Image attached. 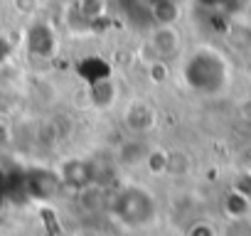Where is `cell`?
Instances as JSON below:
<instances>
[{
    "label": "cell",
    "mask_w": 251,
    "mask_h": 236,
    "mask_svg": "<svg viewBox=\"0 0 251 236\" xmlns=\"http://www.w3.org/2000/svg\"><path fill=\"white\" fill-rule=\"evenodd\" d=\"M217 236H251V214L231 216L217 229Z\"/></svg>",
    "instance_id": "cell-7"
},
{
    "label": "cell",
    "mask_w": 251,
    "mask_h": 236,
    "mask_svg": "<svg viewBox=\"0 0 251 236\" xmlns=\"http://www.w3.org/2000/svg\"><path fill=\"white\" fill-rule=\"evenodd\" d=\"M54 175L62 187H69L76 192H86L96 187V165L86 158H64L54 167Z\"/></svg>",
    "instance_id": "cell-3"
},
{
    "label": "cell",
    "mask_w": 251,
    "mask_h": 236,
    "mask_svg": "<svg viewBox=\"0 0 251 236\" xmlns=\"http://www.w3.org/2000/svg\"><path fill=\"white\" fill-rule=\"evenodd\" d=\"M123 123L136 138H143L158 126V111L146 98H131L123 108Z\"/></svg>",
    "instance_id": "cell-4"
},
{
    "label": "cell",
    "mask_w": 251,
    "mask_h": 236,
    "mask_svg": "<svg viewBox=\"0 0 251 236\" xmlns=\"http://www.w3.org/2000/svg\"><path fill=\"white\" fill-rule=\"evenodd\" d=\"M52 45H54V40H52L47 25H35V30H32V40H30L32 52H37L40 57H47V54L52 52Z\"/></svg>",
    "instance_id": "cell-8"
},
{
    "label": "cell",
    "mask_w": 251,
    "mask_h": 236,
    "mask_svg": "<svg viewBox=\"0 0 251 236\" xmlns=\"http://www.w3.org/2000/svg\"><path fill=\"white\" fill-rule=\"evenodd\" d=\"M187 236H217V229L209 221H195V224H190Z\"/></svg>",
    "instance_id": "cell-10"
},
{
    "label": "cell",
    "mask_w": 251,
    "mask_h": 236,
    "mask_svg": "<svg viewBox=\"0 0 251 236\" xmlns=\"http://www.w3.org/2000/svg\"><path fill=\"white\" fill-rule=\"evenodd\" d=\"M74 236H101V234L94 231V229H84V231H79V234H74Z\"/></svg>",
    "instance_id": "cell-12"
},
{
    "label": "cell",
    "mask_w": 251,
    "mask_h": 236,
    "mask_svg": "<svg viewBox=\"0 0 251 236\" xmlns=\"http://www.w3.org/2000/svg\"><path fill=\"white\" fill-rule=\"evenodd\" d=\"M151 45H153L155 54L165 59V57L177 54V49H180V35H177L170 25H160V27L153 30V40H151Z\"/></svg>",
    "instance_id": "cell-5"
},
{
    "label": "cell",
    "mask_w": 251,
    "mask_h": 236,
    "mask_svg": "<svg viewBox=\"0 0 251 236\" xmlns=\"http://www.w3.org/2000/svg\"><path fill=\"white\" fill-rule=\"evenodd\" d=\"M143 165H146L153 175H165V170H168V153H165V150H151Z\"/></svg>",
    "instance_id": "cell-9"
},
{
    "label": "cell",
    "mask_w": 251,
    "mask_h": 236,
    "mask_svg": "<svg viewBox=\"0 0 251 236\" xmlns=\"http://www.w3.org/2000/svg\"><path fill=\"white\" fill-rule=\"evenodd\" d=\"M118 153H121V155H128V153H131V158H126L121 165H123V167H133V165H143V163H146L151 148H146V143L138 138V141H131V143H123Z\"/></svg>",
    "instance_id": "cell-6"
},
{
    "label": "cell",
    "mask_w": 251,
    "mask_h": 236,
    "mask_svg": "<svg viewBox=\"0 0 251 236\" xmlns=\"http://www.w3.org/2000/svg\"><path fill=\"white\" fill-rule=\"evenodd\" d=\"M108 212L123 229L143 231L158 221V197L146 185H123L113 194Z\"/></svg>",
    "instance_id": "cell-1"
},
{
    "label": "cell",
    "mask_w": 251,
    "mask_h": 236,
    "mask_svg": "<svg viewBox=\"0 0 251 236\" xmlns=\"http://www.w3.org/2000/svg\"><path fill=\"white\" fill-rule=\"evenodd\" d=\"M182 76L192 91L204 94V96H214V94L226 91L229 64L219 52L202 47L187 57V62L182 67Z\"/></svg>",
    "instance_id": "cell-2"
},
{
    "label": "cell",
    "mask_w": 251,
    "mask_h": 236,
    "mask_svg": "<svg viewBox=\"0 0 251 236\" xmlns=\"http://www.w3.org/2000/svg\"><path fill=\"white\" fill-rule=\"evenodd\" d=\"M10 143V128L5 126V121H0V148Z\"/></svg>",
    "instance_id": "cell-11"
}]
</instances>
